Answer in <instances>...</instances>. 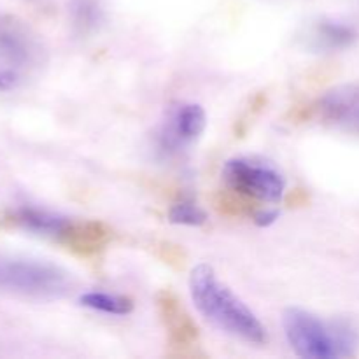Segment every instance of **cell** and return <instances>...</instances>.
<instances>
[{
  "instance_id": "obj_1",
  "label": "cell",
  "mask_w": 359,
  "mask_h": 359,
  "mask_svg": "<svg viewBox=\"0 0 359 359\" xmlns=\"http://www.w3.org/2000/svg\"><path fill=\"white\" fill-rule=\"evenodd\" d=\"M189 293L200 314L228 335L251 344L266 342V328L255 312L217 279L212 266L196 265L189 276Z\"/></svg>"
},
{
  "instance_id": "obj_2",
  "label": "cell",
  "mask_w": 359,
  "mask_h": 359,
  "mask_svg": "<svg viewBox=\"0 0 359 359\" xmlns=\"http://www.w3.org/2000/svg\"><path fill=\"white\" fill-rule=\"evenodd\" d=\"M283 328L291 349L300 358H349L358 349V333L346 323H328L312 312L290 307L283 312Z\"/></svg>"
},
{
  "instance_id": "obj_3",
  "label": "cell",
  "mask_w": 359,
  "mask_h": 359,
  "mask_svg": "<svg viewBox=\"0 0 359 359\" xmlns=\"http://www.w3.org/2000/svg\"><path fill=\"white\" fill-rule=\"evenodd\" d=\"M70 286L69 273L51 263L0 258V290L34 298H62Z\"/></svg>"
},
{
  "instance_id": "obj_4",
  "label": "cell",
  "mask_w": 359,
  "mask_h": 359,
  "mask_svg": "<svg viewBox=\"0 0 359 359\" xmlns=\"http://www.w3.org/2000/svg\"><path fill=\"white\" fill-rule=\"evenodd\" d=\"M226 188L256 202L277 203L283 200L286 179L273 165L255 158H231L223 167Z\"/></svg>"
},
{
  "instance_id": "obj_5",
  "label": "cell",
  "mask_w": 359,
  "mask_h": 359,
  "mask_svg": "<svg viewBox=\"0 0 359 359\" xmlns=\"http://www.w3.org/2000/svg\"><path fill=\"white\" fill-rule=\"evenodd\" d=\"M312 114L326 125L359 135V86L333 88L312 105Z\"/></svg>"
},
{
  "instance_id": "obj_6",
  "label": "cell",
  "mask_w": 359,
  "mask_h": 359,
  "mask_svg": "<svg viewBox=\"0 0 359 359\" xmlns=\"http://www.w3.org/2000/svg\"><path fill=\"white\" fill-rule=\"evenodd\" d=\"M207 126V114L202 105L181 104L168 114L158 142L163 151H179L200 139Z\"/></svg>"
},
{
  "instance_id": "obj_7",
  "label": "cell",
  "mask_w": 359,
  "mask_h": 359,
  "mask_svg": "<svg viewBox=\"0 0 359 359\" xmlns=\"http://www.w3.org/2000/svg\"><path fill=\"white\" fill-rule=\"evenodd\" d=\"M56 238L81 258H90L109 244L111 230L100 221H69Z\"/></svg>"
},
{
  "instance_id": "obj_8",
  "label": "cell",
  "mask_w": 359,
  "mask_h": 359,
  "mask_svg": "<svg viewBox=\"0 0 359 359\" xmlns=\"http://www.w3.org/2000/svg\"><path fill=\"white\" fill-rule=\"evenodd\" d=\"M156 304L161 316V321H163L168 337H170L172 346H191L198 339V328L191 321L188 312L184 311L181 302L177 300V297L172 291L165 290L158 294Z\"/></svg>"
},
{
  "instance_id": "obj_9",
  "label": "cell",
  "mask_w": 359,
  "mask_h": 359,
  "mask_svg": "<svg viewBox=\"0 0 359 359\" xmlns=\"http://www.w3.org/2000/svg\"><path fill=\"white\" fill-rule=\"evenodd\" d=\"M0 53L13 62H30L39 53L27 28L13 18H0Z\"/></svg>"
},
{
  "instance_id": "obj_10",
  "label": "cell",
  "mask_w": 359,
  "mask_h": 359,
  "mask_svg": "<svg viewBox=\"0 0 359 359\" xmlns=\"http://www.w3.org/2000/svg\"><path fill=\"white\" fill-rule=\"evenodd\" d=\"M356 37V30L349 25L321 21L309 32V46L316 49H340L353 44Z\"/></svg>"
},
{
  "instance_id": "obj_11",
  "label": "cell",
  "mask_w": 359,
  "mask_h": 359,
  "mask_svg": "<svg viewBox=\"0 0 359 359\" xmlns=\"http://www.w3.org/2000/svg\"><path fill=\"white\" fill-rule=\"evenodd\" d=\"M14 221L27 230L42 235H53V237H58L60 231L69 223V219H65V217L37 209H21L14 216Z\"/></svg>"
},
{
  "instance_id": "obj_12",
  "label": "cell",
  "mask_w": 359,
  "mask_h": 359,
  "mask_svg": "<svg viewBox=\"0 0 359 359\" xmlns=\"http://www.w3.org/2000/svg\"><path fill=\"white\" fill-rule=\"evenodd\" d=\"M79 304L83 307L104 312V314L126 316L130 312H133V302L130 298L118 297V294L100 293V291H90V293L81 294Z\"/></svg>"
},
{
  "instance_id": "obj_13",
  "label": "cell",
  "mask_w": 359,
  "mask_h": 359,
  "mask_svg": "<svg viewBox=\"0 0 359 359\" xmlns=\"http://www.w3.org/2000/svg\"><path fill=\"white\" fill-rule=\"evenodd\" d=\"M256 203H258L256 200L249 198V196L242 195V193L230 188H226L224 191H219L216 198H214V207H216L221 214H226V216L255 214Z\"/></svg>"
},
{
  "instance_id": "obj_14",
  "label": "cell",
  "mask_w": 359,
  "mask_h": 359,
  "mask_svg": "<svg viewBox=\"0 0 359 359\" xmlns=\"http://www.w3.org/2000/svg\"><path fill=\"white\" fill-rule=\"evenodd\" d=\"M168 221L174 224H184V226H202L207 221V214L196 203L182 200V202L174 203L170 207Z\"/></svg>"
},
{
  "instance_id": "obj_15",
  "label": "cell",
  "mask_w": 359,
  "mask_h": 359,
  "mask_svg": "<svg viewBox=\"0 0 359 359\" xmlns=\"http://www.w3.org/2000/svg\"><path fill=\"white\" fill-rule=\"evenodd\" d=\"M77 13V21L81 25H91L97 16V7H95L93 0H79L76 7Z\"/></svg>"
},
{
  "instance_id": "obj_16",
  "label": "cell",
  "mask_w": 359,
  "mask_h": 359,
  "mask_svg": "<svg viewBox=\"0 0 359 359\" xmlns=\"http://www.w3.org/2000/svg\"><path fill=\"white\" fill-rule=\"evenodd\" d=\"M277 217H279V212L273 209L258 210V212L252 214V221H255L258 226H270L272 223H276Z\"/></svg>"
},
{
  "instance_id": "obj_17",
  "label": "cell",
  "mask_w": 359,
  "mask_h": 359,
  "mask_svg": "<svg viewBox=\"0 0 359 359\" xmlns=\"http://www.w3.org/2000/svg\"><path fill=\"white\" fill-rule=\"evenodd\" d=\"M161 251H163V258L167 259L168 263H175L177 266L182 265V259H184V256H182L181 249L175 248V245H170V244H163Z\"/></svg>"
},
{
  "instance_id": "obj_18",
  "label": "cell",
  "mask_w": 359,
  "mask_h": 359,
  "mask_svg": "<svg viewBox=\"0 0 359 359\" xmlns=\"http://www.w3.org/2000/svg\"><path fill=\"white\" fill-rule=\"evenodd\" d=\"M18 76L11 70H0V91L11 90V88L16 86Z\"/></svg>"
}]
</instances>
